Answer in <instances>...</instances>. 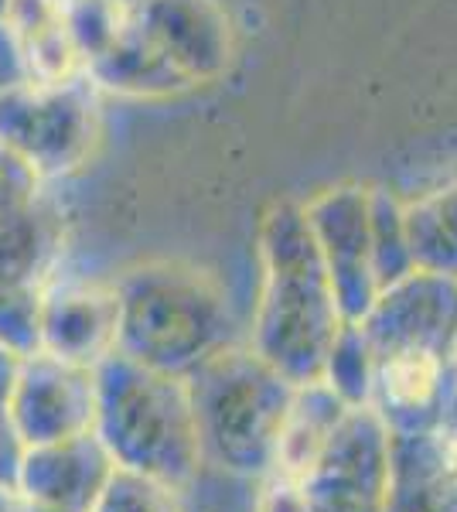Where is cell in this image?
Segmentation results:
<instances>
[{
  "label": "cell",
  "mask_w": 457,
  "mask_h": 512,
  "mask_svg": "<svg viewBox=\"0 0 457 512\" xmlns=\"http://www.w3.org/2000/svg\"><path fill=\"white\" fill-rule=\"evenodd\" d=\"M382 512H457V482L434 431L389 437V485Z\"/></svg>",
  "instance_id": "cell-16"
},
{
  "label": "cell",
  "mask_w": 457,
  "mask_h": 512,
  "mask_svg": "<svg viewBox=\"0 0 457 512\" xmlns=\"http://www.w3.org/2000/svg\"><path fill=\"white\" fill-rule=\"evenodd\" d=\"M45 188L48 185L41 181L38 171L0 140V212H11L35 202V198L45 195Z\"/></svg>",
  "instance_id": "cell-23"
},
{
  "label": "cell",
  "mask_w": 457,
  "mask_h": 512,
  "mask_svg": "<svg viewBox=\"0 0 457 512\" xmlns=\"http://www.w3.org/2000/svg\"><path fill=\"white\" fill-rule=\"evenodd\" d=\"M403 233L413 267L457 277V188L423 195L406 205Z\"/></svg>",
  "instance_id": "cell-19"
},
{
  "label": "cell",
  "mask_w": 457,
  "mask_h": 512,
  "mask_svg": "<svg viewBox=\"0 0 457 512\" xmlns=\"http://www.w3.org/2000/svg\"><path fill=\"white\" fill-rule=\"evenodd\" d=\"M0 512H52V509H41L38 502H31L18 489H0Z\"/></svg>",
  "instance_id": "cell-29"
},
{
  "label": "cell",
  "mask_w": 457,
  "mask_h": 512,
  "mask_svg": "<svg viewBox=\"0 0 457 512\" xmlns=\"http://www.w3.org/2000/svg\"><path fill=\"white\" fill-rule=\"evenodd\" d=\"M457 386L451 355L427 349H393L376 355L369 407L389 434H427L440 424Z\"/></svg>",
  "instance_id": "cell-10"
},
{
  "label": "cell",
  "mask_w": 457,
  "mask_h": 512,
  "mask_svg": "<svg viewBox=\"0 0 457 512\" xmlns=\"http://www.w3.org/2000/svg\"><path fill=\"white\" fill-rule=\"evenodd\" d=\"M372 369H376V352H372L359 321H342L335 342L324 355L321 383H328L331 393L348 407H362L372 393Z\"/></svg>",
  "instance_id": "cell-20"
},
{
  "label": "cell",
  "mask_w": 457,
  "mask_h": 512,
  "mask_svg": "<svg viewBox=\"0 0 457 512\" xmlns=\"http://www.w3.org/2000/svg\"><path fill=\"white\" fill-rule=\"evenodd\" d=\"M263 287L253 318V352L294 386L321 379L342 311L301 205H273L260 226Z\"/></svg>",
  "instance_id": "cell-1"
},
{
  "label": "cell",
  "mask_w": 457,
  "mask_h": 512,
  "mask_svg": "<svg viewBox=\"0 0 457 512\" xmlns=\"http://www.w3.org/2000/svg\"><path fill=\"white\" fill-rule=\"evenodd\" d=\"M18 366L21 359H14L11 352L0 349V410H7V400H11L14 379H18Z\"/></svg>",
  "instance_id": "cell-28"
},
{
  "label": "cell",
  "mask_w": 457,
  "mask_h": 512,
  "mask_svg": "<svg viewBox=\"0 0 457 512\" xmlns=\"http://www.w3.org/2000/svg\"><path fill=\"white\" fill-rule=\"evenodd\" d=\"M205 461L232 475L263 478L297 386L280 376L253 345H226L185 376Z\"/></svg>",
  "instance_id": "cell-4"
},
{
  "label": "cell",
  "mask_w": 457,
  "mask_h": 512,
  "mask_svg": "<svg viewBox=\"0 0 457 512\" xmlns=\"http://www.w3.org/2000/svg\"><path fill=\"white\" fill-rule=\"evenodd\" d=\"M103 441L86 431L52 444L24 448L18 492L52 512H89L113 472Z\"/></svg>",
  "instance_id": "cell-12"
},
{
  "label": "cell",
  "mask_w": 457,
  "mask_h": 512,
  "mask_svg": "<svg viewBox=\"0 0 457 512\" xmlns=\"http://www.w3.org/2000/svg\"><path fill=\"white\" fill-rule=\"evenodd\" d=\"M314 243L338 297L345 321H359L379 294L376 263H372V219L369 195L342 188L307 205Z\"/></svg>",
  "instance_id": "cell-9"
},
{
  "label": "cell",
  "mask_w": 457,
  "mask_h": 512,
  "mask_svg": "<svg viewBox=\"0 0 457 512\" xmlns=\"http://www.w3.org/2000/svg\"><path fill=\"white\" fill-rule=\"evenodd\" d=\"M116 349V294L99 280H48L41 301V352L96 366Z\"/></svg>",
  "instance_id": "cell-13"
},
{
  "label": "cell",
  "mask_w": 457,
  "mask_h": 512,
  "mask_svg": "<svg viewBox=\"0 0 457 512\" xmlns=\"http://www.w3.org/2000/svg\"><path fill=\"white\" fill-rule=\"evenodd\" d=\"M21 82H28V69H24L21 48L14 31L0 21V96H7L11 89H18Z\"/></svg>",
  "instance_id": "cell-26"
},
{
  "label": "cell",
  "mask_w": 457,
  "mask_h": 512,
  "mask_svg": "<svg viewBox=\"0 0 457 512\" xmlns=\"http://www.w3.org/2000/svg\"><path fill=\"white\" fill-rule=\"evenodd\" d=\"M7 7H11V0H0V21H4V14H7Z\"/></svg>",
  "instance_id": "cell-31"
},
{
  "label": "cell",
  "mask_w": 457,
  "mask_h": 512,
  "mask_svg": "<svg viewBox=\"0 0 457 512\" xmlns=\"http://www.w3.org/2000/svg\"><path fill=\"white\" fill-rule=\"evenodd\" d=\"M116 4L127 7V11H134V7H140V4H144V0H116Z\"/></svg>",
  "instance_id": "cell-30"
},
{
  "label": "cell",
  "mask_w": 457,
  "mask_h": 512,
  "mask_svg": "<svg viewBox=\"0 0 457 512\" xmlns=\"http://www.w3.org/2000/svg\"><path fill=\"white\" fill-rule=\"evenodd\" d=\"M103 93L86 76L65 82H21L0 96V140L21 154L41 181L89 168L103 144Z\"/></svg>",
  "instance_id": "cell-5"
},
{
  "label": "cell",
  "mask_w": 457,
  "mask_h": 512,
  "mask_svg": "<svg viewBox=\"0 0 457 512\" xmlns=\"http://www.w3.org/2000/svg\"><path fill=\"white\" fill-rule=\"evenodd\" d=\"M93 434L116 468L151 475L171 489H188L205 465L195 407L181 376L110 352L93 366Z\"/></svg>",
  "instance_id": "cell-3"
},
{
  "label": "cell",
  "mask_w": 457,
  "mask_h": 512,
  "mask_svg": "<svg viewBox=\"0 0 457 512\" xmlns=\"http://www.w3.org/2000/svg\"><path fill=\"white\" fill-rule=\"evenodd\" d=\"M434 437H437L440 454H444L447 468H451V475H454V482H457V386H454L451 400H447L444 417H440V424L434 427Z\"/></svg>",
  "instance_id": "cell-27"
},
{
  "label": "cell",
  "mask_w": 457,
  "mask_h": 512,
  "mask_svg": "<svg viewBox=\"0 0 457 512\" xmlns=\"http://www.w3.org/2000/svg\"><path fill=\"white\" fill-rule=\"evenodd\" d=\"M82 76L93 82L99 93L127 99H164L195 89L164 59V52L154 45L151 35L140 28L134 11H127L116 35L96 55H89L86 65H82Z\"/></svg>",
  "instance_id": "cell-14"
},
{
  "label": "cell",
  "mask_w": 457,
  "mask_h": 512,
  "mask_svg": "<svg viewBox=\"0 0 457 512\" xmlns=\"http://www.w3.org/2000/svg\"><path fill=\"white\" fill-rule=\"evenodd\" d=\"M93 414V366L65 362L48 352L21 359L11 400H7V417H11L24 448L93 431Z\"/></svg>",
  "instance_id": "cell-7"
},
{
  "label": "cell",
  "mask_w": 457,
  "mask_h": 512,
  "mask_svg": "<svg viewBox=\"0 0 457 512\" xmlns=\"http://www.w3.org/2000/svg\"><path fill=\"white\" fill-rule=\"evenodd\" d=\"M345 410H348V403L338 400V396L331 393V386L321 383V379L297 386L270 472L287 475V478L301 475L304 468L311 465L314 454L321 451V444L328 441V434L335 431V424L342 420Z\"/></svg>",
  "instance_id": "cell-18"
},
{
  "label": "cell",
  "mask_w": 457,
  "mask_h": 512,
  "mask_svg": "<svg viewBox=\"0 0 457 512\" xmlns=\"http://www.w3.org/2000/svg\"><path fill=\"white\" fill-rule=\"evenodd\" d=\"M389 437V427L369 403L348 407L311 465L294 478L307 512H382Z\"/></svg>",
  "instance_id": "cell-6"
},
{
  "label": "cell",
  "mask_w": 457,
  "mask_h": 512,
  "mask_svg": "<svg viewBox=\"0 0 457 512\" xmlns=\"http://www.w3.org/2000/svg\"><path fill=\"white\" fill-rule=\"evenodd\" d=\"M21 458H24V441L14 431L7 410H0V489H18Z\"/></svg>",
  "instance_id": "cell-25"
},
{
  "label": "cell",
  "mask_w": 457,
  "mask_h": 512,
  "mask_svg": "<svg viewBox=\"0 0 457 512\" xmlns=\"http://www.w3.org/2000/svg\"><path fill=\"white\" fill-rule=\"evenodd\" d=\"M4 24L18 38L28 79L65 82L82 76V59L65 28L62 0H11Z\"/></svg>",
  "instance_id": "cell-17"
},
{
  "label": "cell",
  "mask_w": 457,
  "mask_h": 512,
  "mask_svg": "<svg viewBox=\"0 0 457 512\" xmlns=\"http://www.w3.org/2000/svg\"><path fill=\"white\" fill-rule=\"evenodd\" d=\"M65 216L41 195L21 209L0 212V291L21 284H45L62 256Z\"/></svg>",
  "instance_id": "cell-15"
},
{
  "label": "cell",
  "mask_w": 457,
  "mask_h": 512,
  "mask_svg": "<svg viewBox=\"0 0 457 512\" xmlns=\"http://www.w3.org/2000/svg\"><path fill=\"white\" fill-rule=\"evenodd\" d=\"M134 14L164 59L191 86L226 76L232 62V28L215 0H144Z\"/></svg>",
  "instance_id": "cell-11"
},
{
  "label": "cell",
  "mask_w": 457,
  "mask_h": 512,
  "mask_svg": "<svg viewBox=\"0 0 457 512\" xmlns=\"http://www.w3.org/2000/svg\"><path fill=\"white\" fill-rule=\"evenodd\" d=\"M372 352L427 349L451 355L457 342V277L410 270L382 287L359 318Z\"/></svg>",
  "instance_id": "cell-8"
},
{
  "label": "cell",
  "mask_w": 457,
  "mask_h": 512,
  "mask_svg": "<svg viewBox=\"0 0 457 512\" xmlns=\"http://www.w3.org/2000/svg\"><path fill=\"white\" fill-rule=\"evenodd\" d=\"M89 512H185V506L171 485L130 468H113Z\"/></svg>",
  "instance_id": "cell-22"
},
{
  "label": "cell",
  "mask_w": 457,
  "mask_h": 512,
  "mask_svg": "<svg viewBox=\"0 0 457 512\" xmlns=\"http://www.w3.org/2000/svg\"><path fill=\"white\" fill-rule=\"evenodd\" d=\"M256 512H307L304 495L294 478L267 472L260 478V495H256Z\"/></svg>",
  "instance_id": "cell-24"
},
{
  "label": "cell",
  "mask_w": 457,
  "mask_h": 512,
  "mask_svg": "<svg viewBox=\"0 0 457 512\" xmlns=\"http://www.w3.org/2000/svg\"><path fill=\"white\" fill-rule=\"evenodd\" d=\"M45 284H21L0 291V349L11 352L14 359H28V355L41 352Z\"/></svg>",
  "instance_id": "cell-21"
},
{
  "label": "cell",
  "mask_w": 457,
  "mask_h": 512,
  "mask_svg": "<svg viewBox=\"0 0 457 512\" xmlns=\"http://www.w3.org/2000/svg\"><path fill=\"white\" fill-rule=\"evenodd\" d=\"M116 294V352L157 373H195L232 345V311L222 284L185 260H144L123 270Z\"/></svg>",
  "instance_id": "cell-2"
},
{
  "label": "cell",
  "mask_w": 457,
  "mask_h": 512,
  "mask_svg": "<svg viewBox=\"0 0 457 512\" xmlns=\"http://www.w3.org/2000/svg\"><path fill=\"white\" fill-rule=\"evenodd\" d=\"M451 359H454V369H457V342H454V352H451Z\"/></svg>",
  "instance_id": "cell-32"
}]
</instances>
